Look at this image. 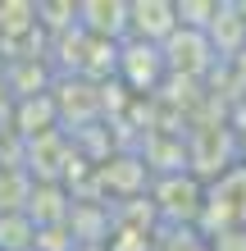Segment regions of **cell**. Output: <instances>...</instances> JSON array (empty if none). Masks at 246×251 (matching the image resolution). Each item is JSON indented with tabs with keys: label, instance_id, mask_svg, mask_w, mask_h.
I'll return each instance as SVG.
<instances>
[{
	"label": "cell",
	"instance_id": "cell-1",
	"mask_svg": "<svg viewBox=\"0 0 246 251\" xmlns=\"http://www.w3.org/2000/svg\"><path fill=\"white\" fill-rule=\"evenodd\" d=\"M201 238L246 228V165H228L201 192Z\"/></svg>",
	"mask_w": 246,
	"mask_h": 251
},
{
	"label": "cell",
	"instance_id": "cell-2",
	"mask_svg": "<svg viewBox=\"0 0 246 251\" xmlns=\"http://www.w3.org/2000/svg\"><path fill=\"white\" fill-rule=\"evenodd\" d=\"M128 32L133 41H151V46H164V41L178 32V5H164V0H146V5H128Z\"/></svg>",
	"mask_w": 246,
	"mask_h": 251
},
{
	"label": "cell",
	"instance_id": "cell-3",
	"mask_svg": "<svg viewBox=\"0 0 246 251\" xmlns=\"http://www.w3.org/2000/svg\"><path fill=\"white\" fill-rule=\"evenodd\" d=\"M160 251H210V242L201 238L196 228H178L173 238H164V242H160Z\"/></svg>",
	"mask_w": 246,
	"mask_h": 251
},
{
	"label": "cell",
	"instance_id": "cell-4",
	"mask_svg": "<svg viewBox=\"0 0 246 251\" xmlns=\"http://www.w3.org/2000/svg\"><path fill=\"white\" fill-rule=\"evenodd\" d=\"M68 251H105V247H91V242H82V247H68Z\"/></svg>",
	"mask_w": 246,
	"mask_h": 251
}]
</instances>
